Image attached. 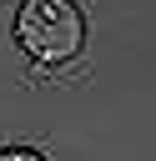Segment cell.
Listing matches in <instances>:
<instances>
[{
  "label": "cell",
  "mask_w": 156,
  "mask_h": 161,
  "mask_svg": "<svg viewBox=\"0 0 156 161\" xmlns=\"http://www.w3.org/2000/svg\"><path fill=\"white\" fill-rule=\"evenodd\" d=\"M0 161H40V156H30V151H0Z\"/></svg>",
  "instance_id": "obj_2"
},
{
  "label": "cell",
  "mask_w": 156,
  "mask_h": 161,
  "mask_svg": "<svg viewBox=\"0 0 156 161\" xmlns=\"http://www.w3.org/2000/svg\"><path fill=\"white\" fill-rule=\"evenodd\" d=\"M15 35L30 55L40 60H65L81 50L86 40V20L75 10V0H25L20 5V20H15Z\"/></svg>",
  "instance_id": "obj_1"
}]
</instances>
